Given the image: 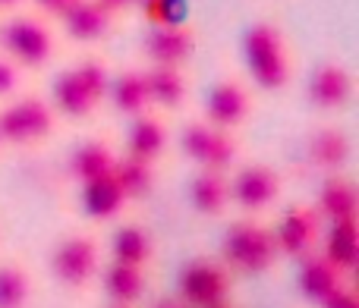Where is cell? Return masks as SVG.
<instances>
[{
	"label": "cell",
	"mask_w": 359,
	"mask_h": 308,
	"mask_svg": "<svg viewBox=\"0 0 359 308\" xmlns=\"http://www.w3.org/2000/svg\"><path fill=\"white\" fill-rule=\"evenodd\" d=\"M57 130V113L41 94H16L0 107V145L38 148Z\"/></svg>",
	"instance_id": "277c9868"
},
{
	"label": "cell",
	"mask_w": 359,
	"mask_h": 308,
	"mask_svg": "<svg viewBox=\"0 0 359 308\" xmlns=\"http://www.w3.org/2000/svg\"><path fill=\"white\" fill-rule=\"evenodd\" d=\"M271 233L280 258L303 261L306 255L316 252L318 239H322V217L312 204H293L290 211L280 214L278 227H271Z\"/></svg>",
	"instance_id": "9c48e42d"
},
{
	"label": "cell",
	"mask_w": 359,
	"mask_h": 308,
	"mask_svg": "<svg viewBox=\"0 0 359 308\" xmlns=\"http://www.w3.org/2000/svg\"><path fill=\"white\" fill-rule=\"evenodd\" d=\"M170 142V130L168 120L158 111H149L142 117L130 120V132H126V158L145 160V164H155L164 158Z\"/></svg>",
	"instance_id": "9a60e30c"
},
{
	"label": "cell",
	"mask_w": 359,
	"mask_h": 308,
	"mask_svg": "<svg viewBox=\"0 0 359 308\" xmlns=\"http://www.w3.org/2000/svg\"><path fill=\"white\" fill-rule=\"evenodd\" d=\"M101 290H104L107 302L111 305H123V308H136L145 296V271L142 267H130V265H111L101 274Z\"/></svg>",
	"instance_id": "cb8c5ba5"
},
{
	"label": "cell",
	"mask_w": 359,
	"mask_h": 308,
	"mask_svg": "<svg viewBox=\"0 0 359 308\" xmlns=\"http://www.w3.org/2000/svg\"><path fill=\"white\" fill-rule=\"evenodd\" d=\"M145 82H149V98L151 111H177L189 98V76L186 66H149L145 69Z\"/></svg>",
	"instance_id": "7402d4cb"
},
{
	"label": "cell",
	"mask_w": 359,
	"mask_h": 308,
	"mask_svg": "<svg viewBox=\"0 0 359 308\" xmlns=\"http://www.w3.org/2000/svg\"><path fill=\"white\" fill-rule=\"evenodd\" d=\"M151 236L142 223H123L117 227L114 233V242H111V255L117 265H130V267H142L151 261Z\"/></svg>",
	"instance_id": "484cf974"
},
{
	"label": "cell",
	"mask_w": 359,
	"mask_h": 308,
	"mask_svg": "<svg viewBox=\"0 0 359 308\" xmlns=\"http://www.w3.org/2000/svg\"><path fill=\"white\" fill-rule=\"evenodd\" d=\"M32 302V277L19 261L0 265V308H29Z\"/></svg>",
	"instance_id": "83f0119b"
},
{
	"label": "cell",
	"mask_w": 359,
	"mask_h": 308,
	"mask_svg": "<svg viewBox=\"0 0 359 308\" xmlns=\"http://www.w3.org/2000/svg\"><path fill=\"white\" fill-rule=\"evenodd\" d=\"M19 79H22V69H19L13 60L0 57V101L16 98V92H19Z\"/></svg>",
	"instance_id": "f546056e"
},
{
	"label": "cell",
	"mask_w": 359,
	"mask_h": 308,
	"mask_svg": "<svg viewBox=\"0 0 359 308\" xmlns=\"http://www.w3.org/2000/svg\"><path fill=\"white\" fill-rule=\"evenodd\" d=\"M347 284V274L337 271L334 265H331L325 255H306L303 261H299V277H297V286H299V296L306 299V302H316L322 305L325 299L331 296V293H337L341 286Z\"/></svg>",
	"instance_id": "2e32d148"
},
{
	"label": "cell",
	"mask_w": 359,
	"mask_h": 308,
	"mask_svg": "<svg viewBox=\"0 0 359 308\" xmlns=\"http://www.w3.org/2000/svg\"><path fill=\"white\" fill-rule=\"evenodd\" d=\"M117 158L120 154L114 151V145L107 142V139H88V142L73 148V154H69V160H67V173L73 176V183L86 186V183H92V179L111 176Z\"/></svg>",
	"instance_id": "ffe728a7"
},
{
	"label": "cell",
	"mask_w": 359,
	"mask_h": 308,
	"mask_svg": "<svg viewBox=\"0 0 359 308\" xmlns=\"http://www.w3.org/2000/svg\"><path fill=\"white\" fill-rule=\"evenodd\" d=\"M180 145H183L186 158H189L198 170L227 173L230 167L236 164V158H240V139H236L233 132L215 130V126L205 123V120H192L183 130Z\"/></svg>",
	"instance_id": "52a82bcc"
},
{
	"label": "cell",
	"mask_w": 359,
	"mask_h": 308,
	"mask_svg": "<svg viewBox=\"0 0 359 308\" xmlns=\"http://www.w3.org/2000/svg\"><path fill=\"white\" fill-rule=\"evenodd\" d=\"M322 308H359V299H356V293L350 290L347 284H344L341 290H337V293H331V296L325 299Z\"/></svg>",
	"instance_id": "1f68e13d"
},
{
	"label": "cell",
	"mask_w": 359,
	"mask_h": 308,
	"mask_svg": "<svg viewBox=\"0 0 359 308\" xmlns=\"http://www.w3.org/2000/svg\"><path fill=\"white\" fill-rule=\"evenodd\" d=\"M79 204H82V214L95 223H107V220H117L123 214V208L130 204L126 192L117 186L114 176H101L92 179V183L79 186Z\"/></svg>",
	"instance_id": "d6986e66"
},
{
	"label": "cell",
	"mask_w": 359,
	"mask_h": 308,
	"mask_svg": "<svg viewBox=\"0 0 359 308\" xmlns=\"http://www.w3.org/2000/svg\"><path fill=\"white\" fill-rule=\"evenodd\" d=\"M189 204L202 217H221L230 204V176L217 170H196L189 179Z\"/></svg>",
	"instance_id": "603a6c76"
},
{
	"label": "cell",
	"mask_w": 359,
	"mask_h": 308,
	"mask_svg": "<svg viewBox=\"0 0 359 308\" xmlns=\"http://www.w3.org/2000/svg\"><path fill=\"white\" fill-rule=\"evenodd\" d=\"M233 274L215 258H192L180 271V302L186 308H217L230 302Z\"/></svg>",
	"instance_id": "8992f818"
},
{
	"label": "cell",
	"mask_w": 359,
	"mask_h": 308,
	"mask_svg": "<svg viewBox=\"0 0 359 308\" xmlns=\"http://www.w3.org/2000/svg\"><path fill=\"white\" fill-rule=\"evenodd\" d=\"M306 98H309L312 107H318L325 113L344 111L353 101V73L341 60L318 63L309 79V88H306Z\"/></svg>",
	"instance_id": "7c38bea8"
},
{
	"label": "cell",
	"mask_w": 359,
	"mask_h": 308,
	"mask_svg": "<svg viewBox=\"0 0 359 308\" xmlns=\"http://www.w3.org/2000/svg\"><path fill=\"white\" fill-rule=\"evenodd\" d=\"M19 4H22V0H0V13H13Z\"/></svg>",
	"instance_id": "e575fe53"
},
{
	"label": "cell",
	"mask_w": 359,
	"mask_h": 308,
	"mask_svg": "<svg viewBox=\"0 0 359 308\" xmlns=\"http://www.w3.org/2000/svg\"><path fill=\"white\" fill-rule=\"evenodd\" d=\"M111 176L117 179V186L126 192L130 202L136 198H145L151 189H155V176H158V167L155 164H145V160H136V158H117L114 164Z\"/></svg>",
	"instance_id": "4316f807"
},
{
	"label": "cell",
	"mask_w": 359,
	"mask_h": 308,
	"mask_svg": "<svg viewBox=\"0 0 359 308\" xmlns=\"http://www.w3.org/2000/svg\"><path fill=\"white\" fill-rule=\"evenodd\" d=\"M217 308H233V305H230V302H227V305H217Z\"/></svg>",
	"instance_id": "d590c367"
},
{
	"label": "cell",
	"mask_w": 359,
	"mask_h": 308,
	"mask_svg": "<svg viewBox=\"0 0 359 308\" xmlns=\"http://www.w3.org/2000/svg\"><path fill=\"white\" fill-rule=\"evenodd\" d=\"M312 208H316L318 217L328 223L356 220V211H359L356 186L350 183L344 173H331V176H325V183L318 186V198Z\"/></svg>",
	"instance_id": "44dd1931"
},
{
	"label": "cell",
	"mask_w": 359,
	"mask_h": 308,
	"mask_svg": "<svg viewBox=\"0 0 359 308\" xmlns=\"http://www.w3.org/2000/svg\"><path fill=\"white\" fill-rule=\"evenodd\" d=\"M60 29L73 44H82V48H86V44H98L111 35L114 16L98 4V0H79V4H73L60 16Z\"/></svg>",
	"instance_id": "5bb4252c"
},
{
	"label": "cell",
	"mask_w": 359,
	"mask_h": 308,
	"mask_svg": "<svg viewBox=\"0 0 359 308\" xmlns=\"http://www.w3.org/2000/svg\"><path fill=\"white\" fill-rule=\"evenodd\" d=\"M114 111L120 117H142L151 111V98H149V82H145V69L139 66H126L117 76H111V88H107Z\"/></svg>",
	"instance_id": "e0dca14e"
},
{
	"label": "cell",
	"mask_w": 359,
	"mask_h": 308,
	"mask_svg": "<svg viewBox=\"0 0 359 308\" xmlns=\"http://www.w3.org/2000/svg\"><path fill=\"white\" fill-rule=\"evenodd\" d=\"M350 151H353V142H350V136L341 126H322V130H316L309 136V142H306V158H309V164L316 167V170L328 173V176L331 173H341L344 167H347Z\"/></svg>",
	"instance_id": "ac0fdd59"
},
{
	"label": "cell",
	"mask_w": 359,
	"mask_h": 308,
	"mask_svg": "<svg viewBox=\"0 0 359 308\" xmlns=\"http://www.w3.org/2000/svg\"><path fill=\"white\" fill-rule=\"evenodd\" d=\"M252 113V92H249L246 82L233 79H217V85L208 92L205 98V123H211L215 130L224 132H236Z\"/></svg>",
	"instance_id": "30bf717a"
},
{
	"label": "cell",
	"mask_w": 359,
	"mask_h": 308,
	"mask_svg": "<svg viewBox=\"0 0 359 308\" xmlns=\"http://www.w3.org/2000/svg\"><path fill=\"white\" fill-rule=\"evenodd\" d=\"M0 48L4 57L13 60L19 69H44L54 60L57 38L54 29L44 16L38 13H16L0 25Z\"/></svg>",
	"instance_id": "3957f363"
},
{
	"label": "cell",
	"mask_w": 359,
	"mask_h": 308,
	"mask_svg": "<svg viewBox=\"0 0 359 308\" xmlns=\"http://www.w3.org/2000/svg\"><path fill=\"white\" fill-rule=\"evenodd\" d=\"M107 308H123V305H107Z\"/></svg>",
	"instance_id": "8d00e7d4"
},
{
	"label": "cell",
	"mask_w": 359,
	"mask_h": 308,
	"mask_svg": "<svg viewBox=\"0 0 359 308\" xmlns=\"http://www.w3.org/2000/svg\"><path fill=\"white\" fill-rule=\"evenodd\" d=\"M139 13L149 25H168V22H186L183 6L186 0H136Z\"/></svg>",
	"instance_id": "f1b7e54d"
},
{
	"label": "cell",
	"mask_w": 359,
	"mask_h": 308,
	"mask_svg": "<svg viewBox=\"0 0 359 308\" xmlns=\"http://www.w3.org/2000/svg\"><path fill=\"white\" fill-rule=\"evenodd\" d=\"M101 104H104V101L82 82V76L76 73L73 66L57 73L54 88H50V107H54L57 117H67V120H73V123H82V120L95 117Z\"/></svg>",
	"instance_id": "4fadbf2b"
},
{
	"label": "cell",
	"mask_w": 359,
	"mask_h": 308,
	"mask_svg": "<svg viewBox=\"0 0 359 308\" xmlns=\"http://www.w3.org/2000/svg\"><path fill=\"white\" fill-rule=\"evenodd\" d=\"M142 50L151 66H186L196 54V29L189 22L149 25L142 38Z\"/></svg>",
	"instance_id": "8fae6325"
},
{
	"label": "cell",
	"mask_w": 359,
	"mask_h": 308,
	"mask_svg": "<svg viewBox=\"0 0 359 308\" xmlns=\"http://www.w3.org/2000/svg\"><path fill=\"white\" fill-rule=\"evenodd\" d=\"M151 308H186V305L180 302V296H164V299H158Z\"/></svg>",
	"instance_id": "836d02e7"
},
{
	"label": "cell",
	"mask_w": 359,
	"mask_h": 308,
	"mask_svg": "<svg viewBox=\"0 0 359 308\" xmlns=\"http://www.w3.org/2000/svg\"><path fill=\"white\" fill-rule=\"evenodd\" d=\"M322 255L337 267V271L350 274L359 258V220H337L328 223L325 233V248Z\"/></svg>",
	"instance_id": "d4e9b609"
},
{
	"label": "cell",
	"mask_w": 359,
	"mask_h": 308,
	"mask_svg": "<svg viewBox=\"0 0 359 308\" xmlns=\"http://www.w3.org/2000/svg\"><path fill=\"white\" fill-rule=\"evenodd\" d=\"M280 195V173L271 164H243L240 170L230 176V202L240 211H246L249 217L262 214L265 208H271Z\"/></svg>",
	"instance_id": "ba28073f"
},
{
	"label": "cell",
	"mask_w": 359,
	"mask_h": 308,
	"mask_svg": "<svg viewBox=\"0 0 359 308\" xmlns=\"http://www.w3.org/2000/svg\"><path fill=\"white\" fill-rule=\"evenodd\" d=\"M101 271V248L98 239L88 233L63 236L50 252V274L63 290H86Z\"/></svg>",
	"instance_id": "5b68a950"
},
{
	"label": "cell",
	"mask_w": 359,
	"mask_h": 308,
	"mask_svg": "<svg viewBox=\"0 0 359 308\" xmlns=\"http://www.w3.org/2000/svg\"><path fill=\"white\" fill-rule=\"evenodd\" d=\"M278 246H274V233L268 223L255 220V217H243L227 227L221 239V265L230 274H265L278 261Z\"/></svg>",
	"instance_id": "7a4b0ae2"
},
{
	"label": "cell",
	"mask_w": 359,
	"mask_h": 308,
	"mask_svg": "<svg viewBox=\"0 0 359 308\" xmlns=\"http://www.w3.org/2000/svg\"><path fill=\"white\" fill-rule=\"evenodd\" d=\"M32 4L38 6V16H44V19H60L63 13H67L73 4H79V0H32Z\"/></svg>",
	"instance_id": "4dcf8cb0"
},
{
	"label": "cell",
	"mask_w": 359,
	"mask_h": 308,
	"mask_svg": "<svg viewBox=\"0 0 359 308\" xmlns=\"http://www.w3.org/2000/svg\"><path fill=\"white\" fill-rule=\"evenodd\" d=\"M101 6H104L111 16H120V13H126V10H133L136 6V0H98Z\"/></svg>",
	"instance_id": "d6a6232c"
},
{
	"label": "cell",
	"mask_w": 359,
	"mask_h": 308,
	"mask_svg": "<svg viewBox=\"0 0 359 308\" xmlns=\"http://www.w3.org/2000/svg\"><path fill=\"white\" fill-rule=\"evenodd\" d=\"M249 79L262 92H284L293 79V54L284 29L274 19H255L243 35Z\"/></svg>",
	"instance_id": "6da1fadb"
}]
</instances>
